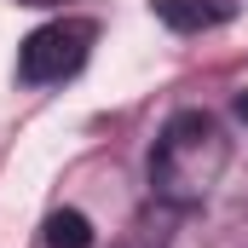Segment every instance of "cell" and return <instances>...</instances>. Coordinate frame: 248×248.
Masks as SVG:
<instances>
[{"label":"cell","instance_id":"obj_2","mask_svg":"<svg viewBox=\"0 0 248 248\" xmlns=\"http://www.w3.org/2000/svg\"><path fill=\"white\" fill-rule=\"evenodd\" d=\"M93 41H98V23H87V17H52V23H41L17 46V81L23 87H58V81H69L87 63Z\"/></svg>","mask_w":248,"mask_h":248},{"label":"cell","instance_id":"obj_5","mask_svg":"<svg viewBox=\"0 0 248 248\" xmlns=\"http://www.w3.org/2000/svg\"><path fill=\"white\" fill-rule=\"evenodd\" d=\"M237 116H243V122H248V93H237Z\"/></svg>","mask_w":248,"mask_h":248},{"label":"cell","instance_id":"obj_6","mask_svg":"<svg viewBox=\"0 0 248 248\" xmlns=\"http://www.w3.org/2000/svg\"><path fill=\"white\" fill-rule=\"evenodd\" d=\"M17 6H63V0H17Z\"/></svg>","mask_w":248,"mask_h":248},{"label":"cell","instance_id":"obj_3","mask_svg":"<svg viewBox=\"0 0 248 248\" xmlns=\"http://www.w3.org/2000/svg\"><path fill=\"white\" fill-rule=\"evenodd\" d=\"M156 17H162L168 29H179V35H196V29L225 23L231 6H225V0H156Z\"/></svg>","mask_w":248,"mask_h":248},{"label":"cell","instance_id":"obj_4","mask_svg":"<svg viewBox=\"0 0 248 248\" xmlns=\"http://www.w3.org/2000/svg\"><path fill=\"white\" fill-rule=\"evenodd\" d=\"M93 243H98V231L81 208H58L46 219V248H93Z\"/></svg>","mask_w":248,"mask_h":248},{"label":"cell","instance_id":"obj_1","mask_svg":"<svg viewBox=\"0 0 248 248\" xmlns=\"http://www.w3.org/2000/svg\"><path fill=\"white\" fill-rule=\"evenodd\" d=\"M231 139L208 110H173L150 144V190L168 208H202L225 179Z\"/></svg>","mask_w":248,"mask_h":248}]
</instances>
